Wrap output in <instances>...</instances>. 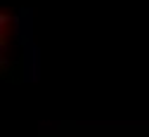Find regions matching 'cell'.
Masks as SVG:
<instances>
[{"label":"cell","mask_w":149,"mask_h":137,"mask_svg":"<svg viewBox=\"0 0 149 137\" xmlns=\"http://www.w3.org/2000/svg\"><path fill=\"white\" fill-rule=\"evenodd\" d=\"M40 78V52L33 43L24 47V81L36 83Z\"/></svg>","instance_id":"6da1fadb"},{"label":"cell","mask_w":149,"mask_h":137,"mask_svg":"<svg viewBox=\"0 0 149 137\" xmlns=\"http://www.w3.org/2000/svg\"><path fill=\"white\" fill-rule=\"evenodd\" d=\"M12 24H14V35H17V40H19V45L26 47L29 43H33L31 40V31H33L31 29V10H26V7L19 10V14L14 17Z\"/></svg>","instance_id":"7a4b0ae2"},{"label":"cell","mask_w":149,"mask_h":137,"mask_svg":"<svg viewBox=\"0 0 149 137\" xmlns=\"http://www.w3.org/2000/svg\"><path fill=\"white\" fill-rule=\"evenodd\" d=\"M12 22H14V17H10L7 12L0 14V29H3V31H5V26H7V24H12Z\"/></svg>","instance_id":"3957f363"}]
</instances>
